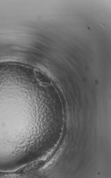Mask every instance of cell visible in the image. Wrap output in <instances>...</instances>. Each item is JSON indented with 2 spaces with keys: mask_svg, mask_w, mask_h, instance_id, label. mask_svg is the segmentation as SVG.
I'll return each instance as SVG.
<instances>
[{
  "mask_svg": "<svg viewBox=\"0 0 111 178\" xmlns=\"http://www.w3.org/2000/svg\"><path fill=\"white\" fill-rule=\"evenodd\" d=\"M43 162V161L40 160L25 165L24 167L20 169L18 172L21 173H25L28 172L32 170V169H35V167L42 164Z\"/></svg>",
  "mask_w": 111,
  "mask_h": 178,
  "instance_id": "cell-1",
  "label": "cell"
},
{
  "mask_svg": "<svg viewBox=\"0 0 111 178\" xmlns=\"http://www.w3.org/2000/svg\"><path fill=\"white\" fill-rule=\"evenodd\" d=\"M37 76L39 80L42 83H49V79L48 77L45 76V75L39 72L37 73Z\"/></svg>",
  "mask_w": 111,
  "mask_h": 178,
  "instance_id": "cell-2",
  "label": "cell"
}]
</instances>
